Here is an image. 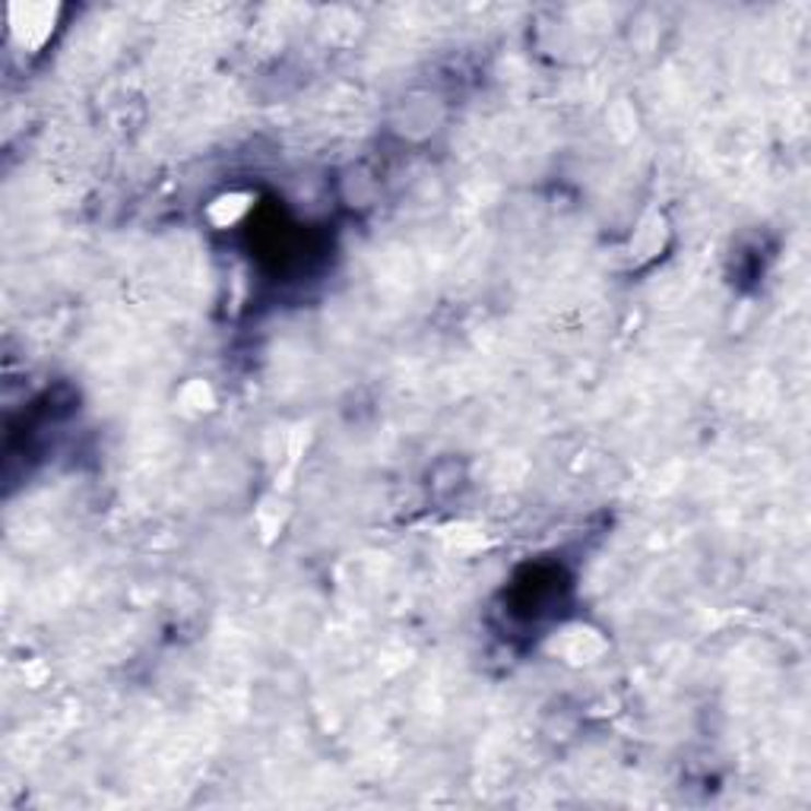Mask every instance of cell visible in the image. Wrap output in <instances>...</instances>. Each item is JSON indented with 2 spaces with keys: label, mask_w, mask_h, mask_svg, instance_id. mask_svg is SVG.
I'll use <instances>...</instances> for the list:
<instances>
[{
  "label": "cell",
  "mask_w": 811,
  "mask_h": 811,
  "mask_svg": "<svg viewBox=\"0 0 811 811\" xmlns=\"http://www.w3.org/2000/svg\"><path fill=\"white\" fill-rule=\"evenodd\" d=\"M10 30L13 38L23 48H38L48 35H51V23H55V10L51 7H13L10 10Z\"/></svg>",
  "instance_id": "cell-1"
}]
</instances>
